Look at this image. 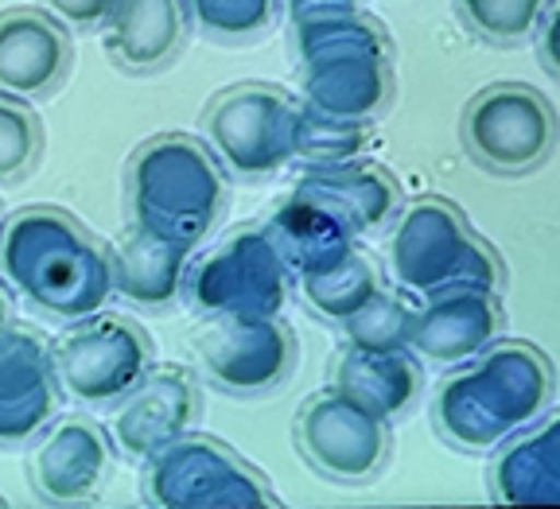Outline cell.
Here are the masks:
<instances>
[{
  "label": "cell",
  "instance_id": "1",
  "mask_svg": "<svg viewBox=\"0 0 560 509\" xmlns=\"http://www.w3.org/2000/svg\"><path fill=\"white\" fill-rule=\"evenodd\" d=\"M0 276L55 323L86 319L114 299L105 246L59 206H24L0 218Z\"/></svg>",
  "mask_w": 560,
  "mask_h": 509
},
{
  "label": "cell",
  "instance_id": "2",
  "mask_svg": "<svg viewBox=\"0 0 560 509\" xmlns=\"http://www.w3.org/2000/svg\"><path fill=\"white\" fill-rule=\"evenodd\" d=\"M557 378L534 343L494 339L487 351L452 366L432 393V428L455 451H494L517 428L552 409Z\"/></svg>",
  "mask_w": 560,
  "mask_h": 509
},
{
  "label": "cell",
  "instance_id": "3",
  "mask_svg": "<svg viewBox=\"0 0 560 509\" xmlns=\"http://www.w3.org/2000/svg\"><path fill=\"white\" fill-rule=\"evenodd\" d=\"M300 102L335 121L374 125L394 106V44L374 16L354 9L292 12Z\"/></svg>",
  "mask_w": 560,
  "mask_h": 509
},
{
  "label": "cell",
  "instance_id": "4",
  "mask_svg": "<svg viewBox=\"0 0 560 509\" xmlns=\"http://www.w3.org/2000/svg\"><path fill=\"white\" fill-rule=\"evenodd\" d=\"M129 222L199 249L226 206V167L195 137L160 132L125 164Z\"/></svg>",
  "mask_w": 560,
  "mask_h": 509
},
{
  "label": "cell",
  "instance_id": "5",
  "mask_svg": "<svg viewBox=\"0 0 560 509\" xmlns=\"http://www.w3.org/2000/svg\"><path fill=\"white\" fill-rule=\"evenodd\" d=\"M389 234V273L405 296H432L444 288L502 292L506 264L487 237L475 234L464 211L447 199H417L397 211Z\"/></svg>",
  "mask_w": 560,
  "mask_h": 509
},
{
  "label": "cell",
  "instance_id": "6",
  "mask_svg": "<svg viewBox=\"0 0 560 509\" xmlns=\"http://www.w3.org/2000/svg\"><path fill=\"white\" fill-rule=\"evenodd\" d=\"M144 506L156 509H272L280 506L254 463H245L222 439L187 436L172 439L164 451L144 459Z\"/></svg>",
  "mask_w": 560,
  "mask_h": 509
},
{
  "label": "cell",
  "instance_id": "7",
  "mask_svg": "<svg viewBox=\"0 0 560 509\" xmlns=\"http://www.w3.org/2000/svg\"><path fill=\"white\" fill-rule=\"evenodd\" d=\"M304 102L269 82L222 90L202 114L210 152L237 179H269L296 159Z\"/></svg>",
  "mask_w": 560,
  "mask_h": 509
},
{
  "label": "cell",
  "instance_id": "8",
  "mask_svg": "<svg viewBox=\"0 0 560 509\" xmlns=\"http://www.w3.org/2000/svg\"><path fill=\"white\" fill-rule=\"evenodd\" d=\"M459 141L490 176H529L557 152V109L541 90L525 82H494L464 106Z\"/></svg>",
  "mask_w": 560,
  "mask_h": 509
},
{
  "label": "cell",
  "instance_id": "9",
  "mask_svg": "<svg viewBox=\"0 0 560 509\" xmlns=\"http://www.w3.org/2000/svg\"><path fill=\"white\" fill-rule=\"evenodd\" d=\"M47 351L59 389L82 404H109L125 396L156 362L149 331L137 319L105 308L67 323Z\"/></svg>",
  "mask_w": 560,
  "mask_h": 509
},
{
  "label": "cell",
  "instance_id": "10",
  "mask_svg": "<svg viewBox=\"0 0 560 509\" xmlns=\"http://www.w3.org/2000/svg\"><path fill=\"white\" fill-rule=\"evenodd\" d=\"M179 296L202 316H280L289 304V269L265 229H234L187 261Z\"/></svg>",
  "mask_w": 560,
  "mask_h": 509
},
{
  "label": "cell",
  "instance_id": "11",
  "mask_svg": "<svg viewBox=\"0 0 560 509\" xmlns=\"http://www.w3.org/2000/svg\"><path fill=\"white\" fill-rule=\"evenodd\" d=\"M195 358L219 393L265 396L296 369V334L280 316H207Z\"/></svg>",
  "mask_w": 560,
  "mask_h": 509
},
{
  "label": "cell",
  "instance_id": "12",
  "mask_svg": "<svg viewBox=\"0 0 560 509\" xmlns=\"http://www.w3.org/2000/svg\"><path fill=\"white\" fill-rule=\"evenodd\" d=\"M296 448L335 483H370L389 459V424L342 389H324L300 404Z\"/></svg>",
  "mask_w": 560,
  "mask_h": 509
},
{
  "label": "cell",
  "instance_id": "13",
  "mask_svg": "<svg viewBox=\"0 0 560 509\" xmlns=\"http://www.w3.org/2000/svg\"><path fill=\"white\" fill-rule=\"evenodd\" d=\"M502 316L499 292L482 288H444L412 304L409 319V346L424 366H459L487 351L494 339H502Z\"/></svg>",
  "mask_w": 560,
  "mask_h": 509
},
{
  "label": "cell",
  "instance_id": "14",
  "mask_svg": "<svg viewBox=\"0 0 560 509\" xmlns=\"http://www.w3.org/2000/svg\"><path fill=\"white\" fill-rule=\"evenodd\" d=\"M109 436L129 459H152L199 421V386L184 366H156L125 396H117Z\"/></svg>",
  "mask_w": 560,
  "mask_h": 509
},
{
  "label": "cell",
  "instance_id": "15",
  "mask_svg": "<svg viewBox=\"0 0 560 509\" xmlns=\"http://www.w3.org/2000/svg\"><path fill=\"white\" fill-rule=\"evenodd\" d=\"M109 463V436L86 416H62L39 431V443L27 459V478L47 506H86L102 490Z\"/></svg>",
  "mask_w": 560,
  "mask_h": 509
},
{
  "label": "cell",
  "instance_id": "16",
  "mask_svg": "<svg viewBox=\"0 0 560 509\" xmlns=\"http://www.w3.org/2000/svg\"><path fill=\"white\" fill-rule=\"evenodd\" d=\"M62 389L51 351L35 331L9 323L0 331V448L35 439L55 421Z\"/></svg>",
  "mask_w": 560,
  "mask_h": 509
},
{
  "label": "cell",
  "instance_id": "17",
  "mask_svg": "<svg viewBox=\"0 0 560 509\" xmlns=\"http://www.w3.org/2000/svg\"><path fill=\"white\" fill-rule=\"evenodd\" d=\"M70 32L39 9L0 12V94L44 102L67 86Z\"/></svg>",
  "mask_w": 560,
  "mask_h": 509
},
{
  "label": "cell",
  "instance_id": "18",
  "mask_svg": "<svg viewBox=\"0 0 560 509\" xmlns=\"http://www.w3.org/2000/svg\"><path fill=\"white\" fill-rule=\"evenodd\" d=\"M296 191L327 206L359 241L382 234L401 211V184L382 164L362 156L339 164H307Z\"/></svg>",
  "mask_w": 560,
  "mask_h": 509
},
{
  "label": "cell",
  "instance_id": "19",
  "mask_svg": "<svg viewBox=\"0 0 560 509\" xmlns=\"http://www.w3.org/2000/svg\"><path fill=\"white\" fill-rule=\"evenodd\" d=\"M184 0H114L102 20V44L114 67L129 74H156L187 44Z\"/></svg>",
  "mask_w": 560,
  "mask_h": 509
},
{
  "label": "cell",
  "instance_id": "20",
  "mask_svg": "<svg viewBox=\"0 0 560 509\" xmlns=\"http://www.w3.org/2000/svg\"><path fill=\"white\" fill-rule=\"evenodd\" d=\"M490 498L506 506H557L560 501V421L552 416V409L494 448Z\"/></svg>",
  "mask_w": 560,
  "mask_h": 509
},
{
  "label": "cell",
  "instance_id": "21",
  "mask_svg": "<svg viewBox=\"0 0 560 509\" xmlns=\"http://www.w3.org/2000/svg\"><path fill=\"white\" fill-rule=\"evenodd\" d=\"M105 253H109V273H114V296H125L137 308L164 311L184 292V269L195 249L129 222L114 246H105Z\"/></svg>",
  "mask_w": 560,
  "mask_h": 509
},
{
  "label": "cell",
  "instance_id": "22",
  "mask_svg": "<svg viewBox=\"0 0 560 509\" xmlns=\"http://www.w3.org/2000/svg\"><path fill=\"white\" fill-rule=\"evenodd\" d=\"M265 234L277 246L289 276H296V281L324 273L335 261H342L350 249H359V237L350 234L327 206H319V202L300 191H292L284 199V206L265 226Z\"/></svg>",
  "mask_w": 560,
  "mask_h": 509
},
{
  "label": "cell",
  "instance_id": "23",
  "mask_svg": "<svg viewBox=\"0 0 560 509\" xmlns=\"http://www.w3.org/2000/svg\"><path fill=\"white\" fill-rule=\"evenodd\" d=\"M331 386L374 409L385 424H394L417 404L424 378L409 351H362L347 343L331 354Z\"/></svg>",
  "mask_w": 560,
  "mask_h": 509
},
{
  "label": "cell",
  "instance_id": "24",
  "mask_svg": "<svg viewBox=\"0 0 560 509\" xmlns=\"http://www.w3.org/2000/svg\"><path fill=\"white\" fill-rule=\"evenodd\" d=\"M377 288H382V273H377V264L362 253V246L350 249L342 261H335L331 269H324V273L300 281L304 304L319 319H327V323L350 319Z\"/></svg>",
  "mask_w": 560,
  "mask_h": 509
},
{
  "label": "cell",
  "instance_id": "25",
  "mask_svg": "<svg viewBox=\"0 0 560 509\" xmlns=\"http://www.w3.org/2000/svg\"><path fill=\"white\" fill-rule=\"evenodd\" d=\"M459 24L494 47H517L534 36L549 0H452Z\"/></svg>",
  "mask_w": 560,
  "mask_h": 509
},
{
  "label": "cell",
  "instance_id": "26",
  "mask_svg": "<svg viewBox=\"0 0 560 509\" xmlns=\"http://www.w3.org/2000/svg\"><path fill=\"white\" fill-rule=\"evenodd\" d=\"M409 319H412V299L401 288L389 292L382 288L362 304L350 319H342V334L350 346L362 351H405L409 346Z\"/></svg>",
  "mask_w": 560,
  "mask_h": 509
},
{
  "label": "cell",
  "instance_id": "27",
  "mask_svg": "<svg viewBox=\"0 0 560 509\" xmlns=\"http://www.w3.org/2000/svg\"><path fill=\"white\" fill-rule=\"evenodd\" d=\"M184 9L202 36L245 44L277 24L280 0H184Z\"/></svg>",
  "mask_w": 560,
  "mask_h": 509
},
{
  "label": "cell",
  "instance_id": "28",
  "mask_svg": "<svg viewBox=\"0 0 560 509\" xmlns=\"http://www.w3.org/2000/svg\"><path fill=\"white\" fill-rule=\"evenodd\" d=\"M374 144V125H354V121H335V117L315 114L304 106L300 114V141L296 159L304 164H339V159H354Z\"/></svg>",
  "mask_w": 560,
  "mask_h": 509
},
{
  "label": "cell",
  "instance_id": "29",
  "mask_svg": "<svg viewBox=\"0 0 560 509\" xmlns=\"http://www.w3.org/2000/svg\"><path fill=\"white\" fill-rule=\"evenodd\" d=\"M44 152V125L20 97L0 94V184H16Z\"/></svg>",
  "mask_w": 560,
  "mask_h": 509
},
{
  "label": "cell",
  "instance_id": "30",
  "mask_svg": "<svg viewBox=\"0 0 560 509\" xmlns=\"http://www.w3.org/2000/svg\"><path fill=\"white\" fill-rule=\"evenodd\" d=\"M44 4L62 27H74V32L102 27V20L114 9V0H44Z\"/></svg>",
  "mask_w": 560,
  "mask_h": 509
},
{
  "label": "cell",
  "instance_id": "31",
  "mask_svg": "<svg viewBox=\"0 0 560 509\" xmlns=\"http://www.w3.org/2000/svg\"><path fill=\"white\" fill-rule=\"evenodd\" d=\"M557 24H560V9H557V0H549V9L541 12L534 36H529L537 44V59H541V67H545L549 79H557L560 74V67H557Z\"/></svg>",
  "mask_w": 560,
  "mask_h": 509
},
{
  "label": "cell",
  "instance_id": "32",
  "mask_svg": "<svg viewBox=\"0 0 560 509\" xmlns=\"http://www.w3.org/2000/svg\"><path fill=\"white\" fill-rule=\"evenodd\" d=\"M359 0H289L292 12H312V9H354Z\"/></svg>",
  "mask_w": 560,
  "mask_h": 509
},
{
  "label": "cell",
  "instance_id": "33",
  "mask_svg": "<svg viewBox=\"0 0 560 509\" xmlns=\"http://www.w3.org/2000/svg\"><path fill=\"white\" fill-rule=\"evenodd\" d=\"M12 323V296H9V288L0 284V331Z\"/></svg>",
  "mask_w": 560,
  "mask_h": 509
},
{
  "label": "cell",
  "instance_id": "34",
  "mask_svg": "<svg viewBox=\"0 0 560 509\" xmlns=\"http://www.w3.org/2000/svg\"><path fill=\"white\" fill-rule=\"evenodd\" d=\"M4 506H9V501H4V494H0V509H4Z\"/></svg>",
  "mask_w": 560,
  "mask_h": 509
},
{
  "label": "cell",
  "instance_id": "35",
  "mask_svg": "<svg viewBox=\"0 0 560 509\" xmlns=\"http://www.w3.org/2000/svg\"><path fill=\"white\" fill-rule=\"evenodd\" d=\"M0 211H4V206H0Z\"/></svg>",
  "mask_w": 560,
  "mask_h": 509
}]
</instances>
